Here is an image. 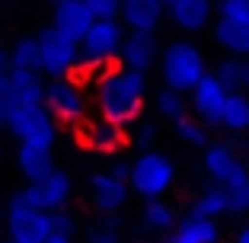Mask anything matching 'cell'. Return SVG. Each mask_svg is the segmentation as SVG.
<instances>
[{
    "label": "cell",
    "instance_id": "6da1fadb",
    "mask_svg": "<svg viewBox=\"0 0 249 243\" xmlns=\"http://www.w3.org/2000/svg\"><path fill=\"white\" fill-rule=\"evenodd\" d=\"M96 93V109L99 118L112 122L118 128L134 125L144 115L147 106V74L124 71V67H109L93 87Z\"/></svg>",
    "mask_w": 249,
    "mask_h": 243
},
{
    "label": "cell",
    "instance_id": "7a4b0ae2",
    "mask_svg": "<svg viewBox=\"0 0 249 243\" xmlns=\"http://www.w3.org/2000/svg\"><path fill=\"white\" fill-rule=\"evenodd\" d=\"M157 64H160L163 87L176 90V93H189V90L208 74V61H205V55H201V48L185 42V38H176V42L163 45Z\"/></svg>",
    "mask_w": 249,
    "mask_h": 243
},
{
    "label": "cell",
    "instance_id": "3957f363",
    "mask_svg": "<svg viewBox=\"0 0 249 243\" xmlns=\"http://www.w3.org/2000/svg\"><path fill=\"white\" fill-rule=\"evenodd\" d=\"M176 186V163L163 150H141L128 163V189L138 192L144 202L163 199Z\"/></svg>",
    "mask_w": 249,
    "mask_h": 243
},
{
    "label": "cell",
    "instance_id": "277c9868",
    "mask_svg": "<svg viewBox=\"0 0 249 243\" xmlns=\"http://www.w3.org/2000/svg\"><path fill=\"white\" fill-rule=\"evenodd\" d=\"M38 45V71L48 80H58V77H73L77 71V61H80V45L73 38L61 36L58 29H48L36 36Z\"/></svg>",
    "mask_w": 249,
    "mask_h": 243
},
{
    "label": "cell",
    "instance_id": "5b68a950",
    "mask_svg": "<svg viewBox=\"0 0 249 243\" xmlns=\"http://www.w3.org/2000/svg\"><path fill=\"white\" fill-rule=\"evenodd\" d=\"M45 112L54 122L64 125H77L87 118V90L77 77H58V80L45 83V96H42Z\"/></svg>",
    "mask_w": 249,
    "mask_h": 243
},
{
    "label": "cell",
    "instance_id": "8992f818",
    "mask_svg": "<svg viewBox=\"0 0 249 243\" xmlns=\"http://www.w3.org/2000/svg\"><path fill=\"white\" fill-rule=\"evenodd\" d=\"M3 227H7V240L13 243H45L48 234H52V221H48V214L38 211V208L26 205L19 192H16L10 205L3 208Z\"/></svg>",
    "mask_w": 249,
    "mask_h": 243
},
{
    "label": "cell",
    "instance_id": "52a82bcc",
    "mask_svg": "<svg viewBox=\"0 0 249 243\" xmlns=\"http://www.w3.org/2000/svg\"><path fill=\"white\" fill-rule=\"evenodd\" d=\"M7 128L16 134L19 144H32V148L52 150L54 138H58V122L45 112V106H16Z\"/></svg>",
    "mask_w": 249,
    "mask_h": 243
},
{
    "label": "cell",
    "instance_id": "ba28073f",
    "mask_svg": "<svg viewBox=\"0 0 249 243\" xmlns=\"http://www.w3.org/2000/svg\"><path fill=\"white\" fill-rule=\"evenodd\" d=\"M71 192H73L71 176H67L64 169L54 167V169H48L45 176L26 183V189H22L19 195L26 199V205L38 208V211H45V214H54V211H64V208H67Z\"/></svg>",
    "mask_w": 249,
    "mask_h": 243
},
{
    "label": "cell",
    "instance_id": "9c48e42d",
    "mask_svg": "<svg viewBox=\"0 0 249 243\" xmlns=\"http://www.w3.org/2000/svg\"><path fill=\"white\" fill-rule=\"evenodd\" d=\"M124 42V26L118 19H93L87 36L80 38V61L87 64H112Z\"/></svg>",
    "mask_w": 249,
    "mask_h": 243
},
{
    "label": "cell",
    "instance_id": "30bf717a",
    "mask_svg": "<svg viewBox=\"0 0 249 243\" xmlns=\"http://www.w3.org/2000/svg\"><path fill=\"white\" fill-rule=\"evenodd\" d=\"M205 173L211 176V186H220V189H233L243 179H249V167L236 157V150L230 144H208L205 148Z\"/></svg>",
    "mask_w": 249,
    "mask_h": 243
},
{
    "label": "cell",
    "instance_id": "8fae6325",
    "mask_svg": "<svg viewBox=\"0 0 249 243\" xmlns=\"http://www.w3.org/2000/svg\"><path fill=\"white\" fill-rule=\"evenodd\" d=\"M189 103H192V112H195V118H198V122H201L205 128L220 125L224 103H227V90L220 87V83L211 77V71H208V74L189 90Z\"/></svg>",
    "mask_w": 249,
    "mask_h": 243
},
{
    "label": "cell",
    "instance_id": "7c38bea8",
    "mask_svg": "<svg viewBox=\"0 0 249 243\" xmlns=\"http://www.w3.org/2000/svg\"><path fill=\"white\" fill-rule=\"evenodd\" d=\"M160 58V42L150 32H124V42L118 48V64L124 71H138V74H147L150 67Z\"/></svg>",
    "mask_w": 249,
    "mask_h": 243
},
{
    "label": "cell",
    "instance_id": "4fadbf2b",
    "mask_svg": "<svg viewBox=\"0 0 249 243\" xmlns=\"http://www.w3.org/2000/svg\"><path fill=\"white\" fill-rule=\"evenodd\" d=\"M77 134H80V144L87 150H96V154H115V150L124 148V128L112 125L106 118H83L77 122Z\"/></svg>",
    "mask_w": 249,
    "mask_h": 243
},
{
    "label": "cell",
    "instance_id": "5bb4252c",
    "mask_svg": "<svg viewBox=\"0 0 249 243\" xmlns=\"http://www.w3.org/2000/svg\"><path fill=\"white\" fill-rule=\"evenodd\" d=\"M89 195H93L96 211L115 214L118 208H124V202H128L131 189H128V183H124V179H115V176H109L106 169H99V173H93V176H89Z\"/></svg>",
    "mask_w": 249,
    "mask_h": 243
},
{
    "label": "cell",
    "instance_id": "9a60e30c",
    "mask_svg": "<svg viewBox=\"0 0 249 243\" xmlns=\"http://www.w3.org/2000/svg\"><path fill=\"white\" fill-rule=\"evenodd\" d=\"M52 29H58L61 36L80 42L87 36V29L93 26V13L87 10L83 0H58L54 3V16H52Z\"/></svg>",
    "mask_w": 249,
    "mask_h": 243
},
{
    "label": "cell",
    "instance_id": "2e32d148",
    "mask_svg": "<svg viewBox=\"0 0 249 243\" xmlns=\"http://www.w3.org/2000/svg\"><path fill=\"white\" fill-rule=\"evenodd\" d=\"M118 22H122L128 32H150V36H154L157 26L163 22L160 0H122Z\"/></svg>",
    "mask_w": 249,
    "mask_h": 243
},
{
    "label": "cell",
    "instance_id": "e0dca14e",
    "mask_svg": "<svg viewBox=\"0 0 249 243\" xmlns=\"http://www.w3.org/2000/svg\"><path fill=\"white\" fill-rule=\"evenodd\" d=\"M217 240H220V224L211 218H198L192 211L179 218L176 227L166 237V243H217Z\"/></svg>",
    "mask_w": 249,
    "mask_h": 243
},
{
    "label": "cell",
    "instance_id": "ac0fdd59",
    "mask_svg": "<svg viewBox=\"0 0 249 243\" xmlns=\"http://www.w3.org/2000/svg\"><path fill=\"white\" fill-rule=\"evenodd\" d=\"M173 26L185 32H201L211 26V13H214V3L211 0H176L173 7L166 10Z\"/></svg>",
    "mask_w": 249,
    "mask_h": 243
},
{
    "label": "cell",
    "instance_id": "d6986e66",
    "mask_svg": "<svg viewBox=\"0 0 249 243\" xmlns=\"http://www.w3.org/2000/svg\"><path fill=\"white\" fill-rule=\"evenodd\" d=\"M211 38L220 52H227V58H249V29L240 22L230 19H217L211 26Z\"/></svg>",
    "mask_w": 249,
    "mask_h": 243
},
{
    "label": "cell",
    "instance_id": "ffe728a7",
    "mask_svg": "<svg viewBox=\"0 0 249 243\" xmlns=\"http://www.w3.org/2000/svg\"><path fill=\"white\" fill-rule=\"evenodd\" d=\"M10 77V96L16 106H42L45 80L36 71H7Z\"/></svg>",
    "mask_w": 249,
    "mask_h": 243
},
{
    "label": "cell",
    "instance_id": "44dd1931",
    "mask_svg": "<svg viewBox=\"0 0 249 243\" xmlns=\"http://www.w3.org/2000/svg\"><path fill=\"white\" fill-rule=\"evenodd\" d=\"M16 167L19 173L26 176V183L45 176L48 169H54V160H52V150L48 148H32V144H19L16 148Z\"/></svg>",
    "mask_w": 249,
    "mask_h": 243
},
{
    "label": "cell",
    "instance_id": "7402d4cb",
    "mask_svg": "<svg viewBox=\"0 0 249 243\" xmlns=\"http://www.w3.org/2000/svg\"><path fill=\"white\" fill-rule=\"evenodd\" d=\"M141 221H144V227L150 230V234L169 237V230L176 227V221H179V214H176V208L169 205V202L150 199V202H144V208H141Z\"/></svg>",
    "mask_w": 249,
    "mask_h": 243
},
{
    "label": "cell",
    "instance_id": "603a6c76",
    "mask_svg": "<svg viewBox=\"0 0 249 243\" xmlns=\"http://www.w3.org/2000/svg\"><path fill=\"white\" fill-rule=\"evenodd\" d=\"M192 214H198V218H211V221H220L227 211V192L220 189V186H208V189H201L195 195V202H192Z\"/></svg>",
    "mask_w": 249,
    "mask_h": 243
},
{
    "label": "cell",
    "instance_id": "cb8c5ba5",
    "mask_svg": "<svg viewBox=\"0 0 249 243\" xmlns=\"http://www.w3.org/2000/svg\"><path fill=\"white\" fill-rule=\"evenodd\" d=\"M220 125L227 131H249V96L243 93H227V103H224V115H220Z\"/></svg>",
    "mask_w": 249,
    "mask_h": 243
},
{
    "label": "cell",
    "instance_id": "d4e9b609",
    "mask_svg": "<svg viewBox=\"0 0 249 243\" xmlns=\"http://www.w3.org/2000/svg\"><path fill=\"white\" fill-rule=\"evenodd\" d=\"M154 112H157V118H166V122H176V118L189 115L185 112V96L176 93V90L160 87L154 93Z\"/></svg>",
    "mask_w": 249,
    "mask_h": 243
},
{
    "label": "cell",
    "instance_id": "484cf974",
    "mask_svg": "<svg viewBox=\"0 0 249 243\" xmlns=\"http://www.w3.org/2000/svg\"><path fill=\"white\" fill-rule=\"evenodd\" d=\"M7 61H10V71H36V74H42L38 71V45L32 36L19 38L13 45V52L7 55Z\"/></svg>",
    "mask_w": 249,
    "mask_h": 243
},
{
    "label": "cell",
    "instance_id": "4316f807",
    "mask_svg": "<svg viewBox=\"0 0 249 243\" xmlns=\"http://www.w3.org/2000/svg\"><path fill=\"white\" fill-rule=\"evenodd\" d=\"M173 131H176V138L182 141V144H189V148H208V144H211V141H208V128L192 115L176 118V122H173Z\"/></svg>",
    "mask_w": 249,
    "mask_h": 243
},
{
    "label": "cell",
    "instance_id": "83f0119b",
    "mask_svg": "<svg viewBox=\"0 0 249 243\" xmlns=\"http://www.w3.org/2000/svg\"><path fill=\"white\" fill-rule=\"evenodd\" d=\"M211 77L227 90V93H240L243 90V61L240 58H224L217 61V67L211 71Z\"/></svg>",
    "mask_w": 249,
    "mask_h": 243
},
{
    "label": "cell",
    "instance_id": "f1b7e54d",
    "mask_svg": "<svg viewBox=\"0 0 249 243\" xmlns=\"http://www.w3.org/2000/svg\"><path fill=\"white\" fill-rule=\"evenodd\" d=\"M217 13H220V19L240 22V26H246V29H249V0H220Z\"/></svg>",
    "mask_w": 249,
    "mask_h": 243
},
{
    "label": "cell",
    "instance_id": "f546056e",
    "mask_svg": "<svg viewBox=\"0 0 249 243\" xmlns=\"http://www.w3.org/2000/svg\"><path fill=\"white\" fill-rule=\"evenodd\" d=\"M224 192H227V211L230 214H249V179H243L240 186L224 189Z\"/></svg>",
    "mask_w": 249,
    "mask_h": 243
},
{
    "label": "cell",
    "instance_id": "4dcf8cb0",
    "mask_svg": "<svg viewBox=\"0 0 249 243\" xmlns=\"http://www.w3.org/2000/svg\"><path fill=\"white\" fill-rule=\"evenodd\" d=\"M87 10L93 13V19H118L122 0H83Z\"/></svg>",
    "mask_w": 249,
    "mask_h": 243
},
{
    "label": "cell",
    "instance_id": "1f68e13d",
    "mask_svg": "<svg viewBox=\"0 0 249 243\" xmlns=\"http://www.w3.org/2000/svg\"><path fill=\"white\" fill-rule=\"evenodd\" d=\"M48 221H52V234H58V237H73V230H77V221L67 211L48 214Z\"/></svg>",
    "mask_w": 249,
    "mask_h": 243
},
{
    "label": "cell",
    "instance_id": "d6a6232c",
    "mask_svg": "<svg viewBox=\"0 0 249 243\" xmlns=\"http://www.w3.org/2000/svg\"><path fill=\"white\" fill-rule=\"evenodd\" d=\"M89 243H122V237H118L115 224H106V227H96L89 234Z\"/></svg>",
    "mask_w": 249,
    "mask_h": 243
},
{
    "label": "cell",
    "instance_id": "836d02e7",
    "mask_svg": "<svg viewBox=\"0 0 249 243\" xmlns=\"http://www.w3.org/2000/svg\"><path fill=\"white\" fill-rule=\"evenodd\" d=\"M154 138H157V122H141L134 141H138L141 148H150V141H154Z\"/></svg>",
    "mask_w": 249,
    "mask_h": 243
},
{
    "label": "cell",
    "instance_id": "e575fe53",
    "mask_svg": "<svg viewBox=\"0 0 249 243\" xmlns=\"http://www.w3.org/2000/svg\"><path fill=\"white\" fill-rule=\"evenodd\" d=\"M13 109H16L13 96H7V99H0V128H7V122H10V115H13Z\"/></svg>",
    "mask_w": 249,
    "mask_h": 243
},
{
    "label": "cell",
    "instance_id": "d590c367",
    "mask_svg": "<svg viewBox=\"0 0 249 243\" xmlns=\"http://www.w3.org/2000/svg\"><path fill=\"white\" fill-rule=\"evenodd\" d=\"M106 173H109V176H115V179H124V183H128V163H124V160H115L109 169H106Z\"/></svg>",
    "mask_w": 249,
    "mask_h": 243
},
{
    "label": "cell",
    "instance_id": "8d00e7d4",
    "mask_svg": "<svg viewBox=\"0 0 249 243\" xmlns=\"http://www.w3.org/2000/svg\"><path fill=\"white\" fill-rule=\"evenodd\" d=\"M7 96H10V77L0 74V99H7Z\"/></svg>",
    "mask_w": 249,
    "mask_h": 243
},
{
    "label": "cell",
    "instance_id": "74e56055",
    "mask_svg": "<svg viewBox=\"0 0 249 243\" xmlns=\"http://www.w3.org/2000/svg\"><path fill=\"white\" fill-rule=\"evenodd\" d=\"M233 243H249V224H246V227H240V230H236Z\"/></svg>",
    "mask_w": 249,
    "mask_h": 243
},
{
    "label": "cell",
    "instance_id": "f35d334b",
    "mask_svg": "<svg viewBox=\"0 0 249 243\" xmlns=\"http://www.w3.org/2000/svg\"><path fill=\"white\" fill-rule=\"evenodd\" d=\"M7 71H10V61H7V52L0 48V74H7Z\"/></svg>",
    "mask_w": 249,
    "mask_h": 243
},
{
    "label": "cell",
    "instance_id": "ab89813d",
    "mask_svg": "<svg viewBox=\"0 0 249 243\" xmlns=\"http://www.w3.org/2000/svg\"><path fill=\"white\" fill-rule=\"evenodd\" d=\"M45 243H73V240H71V237H58V234H48V240H45Z\"/></svg>",
    "mask_w": 249,
    "mask_h": 243
},
{
    "label": "cell",
    "instance_id": "60d3db41",
    "mask_svg": "<svg viewBox=\"0 0 249 243\" xmlns=\"http://www.w3.org/2000/svg\"><path fill=\"white\" fill-rule=\"evenodd\" d=\"M243 87H249V58L243 61Z\"/></svg>",
    "mask_w": 249,
    "mask_h": 243
},
{
    "label": "cell",
    "instance_id": "b9f144b4",
    "mask_svg": "<svg viewBox=\"0 0 249 243\" xmlns=\"http://www.w3.org/2000/svg\"><path fill=\"white\" fill-rule=\"evenodd\" d=\"M173 3H176V0H160V7H163V13H166V10L173 7Z\"/></svg>",
    "mask_w": 249,
    "mask_h": 243
},
{
    "label": "cell",
    "instance_id": "7bdbcfd3",
    "mask_svg": "<svg viewBox=\"0 0 249 243\" xmlns=\"http://www.w3.org/2000/svg\"><path fill=\"white\" fill-rule=\"evenodd\" d=\"M0 218H3V205H0Z\"/></svg>",
    "mask_w": 249,
    "mask_h": 243
},
{
    "label": "cell",
    "instance_id": "ee69618b",
    "mask_svg": "<svg viewBox=\"0 0 249 243\" xmlns=\"http://www.w3.org/2000/svg\"><path fill=\"white\" fill-rule=\"evenodd\" d=\"M48 3H52V7H54V3H58V0H48Z\"/></svg>",
    "mask_w": 249,
    "mask_h": 243
},
{
    "label": "cell",
    "instance_id": "f6af8a7d",
    "mask_svg": "<svg viewBox=\"0 0 249 243\" xmlns=\"http://www.w3.org/2000/svg\"><path fill=\"white\" fill-rule=\"evenodd\" d=\"M0 160H3V148H0Z\"/></svg>",
    "mask_w": 249,
    "mask_h": 243
},
{
    "label": "cell",
    "instance_id": "bcb514c9",
    "mask_svg": "<svg viewBox=\"0 0 249 243\" xmlns=\"http://www.w3.org/2000/svg\"><path fill=\"white\" fill-rule=\"evenodd\" d=\"M0 243H13V240H0Z\"/></svg>",
    "mask_w": 249,
    "mask_h": 243
}]
</instances>
